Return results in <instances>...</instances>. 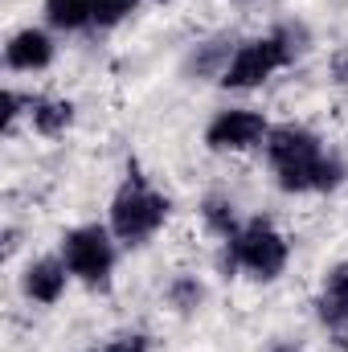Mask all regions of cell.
<instances>
[{
	"instance_id": "6da1fadb",
	"label": "cell",
	"mask_w": 348,
	"mask_h": 352,
	"mask_svg": "<svg viewBox=\"0 0 348 352\" xmlns=\"http://www.w3.org/2000/svg\"><path fill=\"white\" fill-rule=\"evenodd\" d=\"M262 148H266L270 173L283 192H332L348 176L345 160L332 148H324V140L316 131H307L299 123L270 127Z\"/></svg>"
},
{
	"instance_id": "7a4b0ae2",
	"label": "cell",
	"mask_w": 348,
	"mask_h": 352,
	"mask_svg": "<svg viewBox=\"0 0 348 352\" xmlns=\"http://www.w3.org/2000/svg\"><path fill=\"white\" fill-rule=\"evenodd\" d=\"M303 29H291V25H279L262 37H250L234 50L226 74H221V87L226 90H254L262 87L270 74H279L283 66H291L307 45H303Z\"/></svg>"
},
{
	"instance_id": "3957f363",
	"label": "cell",
	"mask_w": 348,
	"mask_h": 352,
	"mask_svg": "<svg viewBox=\"0 0 348 352\" xmlns=\"http://www.w3.org/2000/svg\"><path fill=\"white\" fill-rule=\"evenodd\" d=\"M168 197L164 192H156L144 176H127L119 188H115V197H111V234H115V242H123V246H144L148 238H156L160 230H164V221H168Z\"/></svg>"
},
{
	"instance_id": "277c9868",
	"label": "cell",
	"mask_w": 348,
	"mask_h": 352,
	"mask_svg": "<svg viewBox=\"0 0 348 352\" xmlns=\"http://www.w3.org/2000/svg\"><path fill=\"white\" fill-rule=\"evenodd\" d=\"M287 258H291V246L287 238L266 221V217H254V221H242V230L234 238H226V270H246L250 278L259 283H270L287 270Z\"/></svg>"
},
{
	"instance_id": "5b68a950",
	"label": "cell",
	"mask_w": 348,
	"mask_h": 352,
	"mask_svg": "<svg viewBox=\"0 0 348 352\" xmlns=\"http://www.w3.org/2000/svg\"><path fill=\"white\" fill-rule=\"evenodd\" d=\"M115 246L119 242L111 226H74L62 238V258L83 287H107L115 270Z\"/></svg>"
},
{
	"instance_id": "8992f818",
	"label": "cell",
	"mask_w": 348,
	"mask_h": 352,
	"mask_svg": "<svg viewBox=\"0 0 348 352\" xmlns=\"http://www.w3.org/2000/svg\"><path fill=\"white\" fill-rule=\"evenodd\" d=\"M270 135V123L262 119L259 111L250 107H230V111H217L205 127V144L209 152H254L266 144Z\"/></svg>"
},
{
	"instance_id": "52a82bcc",
	"label": "cell",
	"mask_w": 348,
	"mask_h": 352,
	"mask_svg": "<svg viewBox=\"0 0 348 352\" xmlns=\"http://www.w3.org/2000/svg\"><path fill=\"white\" fill-rule=\"evenodd\" d=\"M54 54H58V45H54L50 29L25 25V29H17V33L8 37V45H4V66L17 70V74H37V70H45V66L54 62Z\"/></svg>"
},
{
	"instance_id": "ba28073f",
	"label": "cell",
	"mask_w": 348,
	"mask_h": 352,
	"mask_svg": "<svg viewBox=\"0 0 348 352\" xmlns=\"http://www.w3.org/2000/svg\"><path fill=\"white\" fill-rule=\"evenodd\" d=\"M74 274H70V266L62 254H41V258H33V263L25 266V274H21V291H25V299H33V303H58L62 299V291H66V283H70Z\"/></svg>"
},
{
	"instance_id": "9c48e42d",
	"label": "cell",
	"mask_w": 348,
	"mask_h": 352,
	"mask_svg": "<svg viewBox=\"0 0 348 352\" xmlns=\"http://www.w3.org/2000/svg\"><path fill=\"white\" fill-rule=\"evenodd\" d=\"M316 311L328 328H336V332L348 328V258L324 274V287L316 295Z\"/></svg>"
},
{
	"instance_id": "30bf717a",
	"label": "cell",
	"mask_w": 348,
	"mask_h": 352,
	"mask_svg": "<svg viewBox=\"0 0 348 352\" xmlns=\"http://www.w3.org/2000/svg\"><path fill=\"white\" fill-rule=\"evenodd\" d=\"M29 127L45 140H58L74 127V102L70 98H33L29 102Z\"/></svg>"
},
{
	"instance_id": "8fae6325",
	"label": "cell",
	"mask_w": 348,
	"mask_h": 352,
	"mask_svg": "<svg viewBox=\"0 0 348 352\" xmlns=\"http://www.w3.org/2000/svg\"><path fill=\"white\" fill-rule=\"evenodd\" d=\"M234 50H238V45H230L226 37H217V41H205V45H197V50L188 54V62H184V74H188L193 82H205V78H217V82H221V74H226V66H230Z\"/></svg>"
},
{
	"instance_id": "7c38bea8",
	"label": "cell",
	"mask_w": 348,
	"mask_h": 352,
	"mask_svg": "<svg viewBox=\"0 0 348 352\" xmlns=\"http://www.w3.org/2000/svg\"><path fill=\"white\" fill-rule=\"evenodd\" d=\"M45 25L58 33H87L94 29V0H41Z\"/></svg>"
},
{
	"instance_id": "4fadbf2b",
	"label": "cell",
	"mask_w": 348,
	"mask_h": 352,
	"mask_svg": "<svg viewBox=\"0 0 348 352\" xmlns=\"http://www.w3.org/2000/svg\"><path fill=\"white\" fill-rule=\"evenodd\" d=\"M201 213H205V226H209L221 242H226V238H234V234L242 230V221H238V213H234V201H230V197H209Z\"/></svg>"
},
{
	"instance_id": "5bb4252c",
	"label": "cell",
	"mask_w": 348,
	"mask_h": 352,
	"mask_svg": "<svg viewBox=\"0 0 348 352\" xmlns=\"http://www.w3.org/2000/svg\"><path fill=\"white\" fill-rule=\"evenodd\" d=\"M201 299H205V287L193 274H176L173 283H168V303H173L176 311H197Z\"/></svg>"
},
{
	"instance_id": "9a60e30c",
	"label": "cell",
	"mask_w": 348,
	"mask_h": 352,
	"mask_svg": "<svg viewBox=\"0 0 348 352\" xmlns=\"http://www.w3.org/2000/svg\"><path fill=\"white\" fill-rule=\"evenodd\" d=\"M135 8H140V0H94V29H115Z\"/></svg>"
},
{
	"instance_id": "2e32d148",
	"label": "cell",
	"mask_w": 348,
	"mask_h": 352,
	"mask_svg": "<svg viewBox=\"0 0 348 352\" xmlns=\"http://www.w3.org/2000/svg\"><path fill=\"white\" fill-rule=\"evenodd\" d=\"M148 349H152V340L144 332H119V336H111L102 349L94 352H148Z\"/></svg>"
},
{
	"instance_id": "e0dca14e",
	"label": "cell",
	"mask_w": 348,
	"mask_h": 352,
	"mask_svg": "<svg viewBox=\"0 0 348 352\" xmlns=\"http://www.w3.org/2000/svg\"><path fill=\"white\" fill-rule=\"evenodd\" d=\"M332 78H336L340 87H348V50L332 54Z\"/></svg>"
},
{
	"instance_id": "ac0fdd59",
	"label": "cell",
	"mask_w": 348,
	"mask_h": 352,
	"mask_svg": "<svg viewBox=\"0 0 348 352\" xmlns=\"http://www.w3.org/2000/svg\"><path fill=\"white\" fill-rule=\"evenodd\" d=\"M156 4H173V0H156Z\"/></svg>"
}]
</instances>
